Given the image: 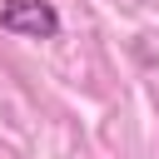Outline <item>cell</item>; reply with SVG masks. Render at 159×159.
Segmentation results:
<instances>
[{
	"label": "cell",
	"mask_w": 159,
	"mask_h": 159,
	"mask_svg": "<svg viewBox=\"0 0 159 159\" xmlns=\"http://www.w3.org/2000/svg\"><path fill=\"white\" fill-rule=\"evenodd\" d=\"M0 30L30 35V40H55V35H60V15H55V5H45V0H5Z\"/></svg>",
	"instance_id": "obj_1"
}]
</instances>
